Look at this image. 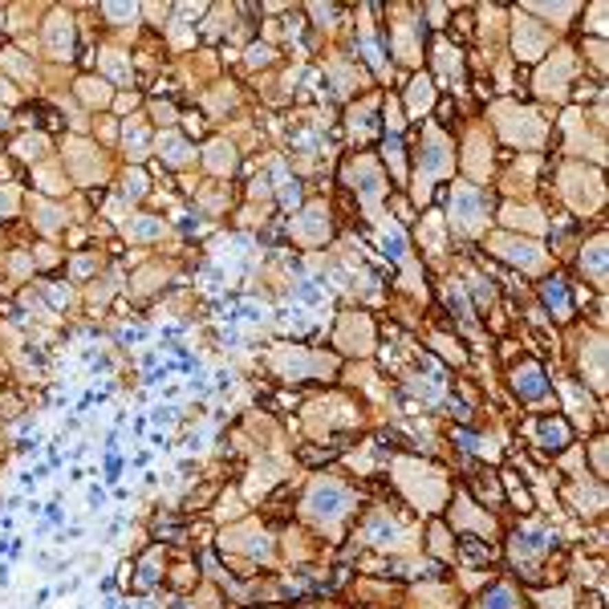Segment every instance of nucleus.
<instances>
[{"instance_id":"nucleus-3","label":"nucleus","mask_w":609,"mask_h":609,"mask_svg":"<svg viewBox=\"0 0 609 609\" xmlns=\"http://www.w3.org/2000/svg\"><path fill=\"white\" fill-rule=\"evenodd\" d=\"M504 256L524 264V268H536V264H540V252H536L532 244H504Z\"/></svg>"},{"instance_id":"nucleus-7","label":"nucleus","mask_w":609,"mask_h":609,"mask_svg":"<svg viewBox=\"0 0 609 609\" xmlns=\"http://www.w3.org/2000/svg\"><path fill=\"white\" fill-rule=\"evenodd\" d=\"M540 439H544V443H565V427H561V423H544V427H540Z\"/></svg>"},{"instance_id":"nucleus-4","label":"nucleus","mask_w":609,"mask_h":609,"mask_svg":"<svg viewBox=\"0 0 609 609\" xmlns=\"http://www.w3.org/2000/svg\"><path fill=\"white\" fill-rule=\"evenodd\" d=\"M516 390H524L528 398H540V394H544V386H540V374H536V370H524V374H516Z\"/></svg>"},{"instance_id":"nucleus-5","label":"nucleus","mask_w":609,"mask_h":609,"mask_svg":"<svg viewBox=\"0 0 609 609\" xmlns=\"http://www.w3.org/2000/svg\"><path fill=\"white\" fill-rule=\"evenodd\" d=\"M53 53H69V21H53Z\"/></svg>"},{"instance_id":"nucleus-6","label":"nucleus","mask_w":609,"mask_h":609,"mask_svg":"<svg viewBox=\"0 0 609 609\" xmlns=\"http://www.w3.org/2000/svg\"><path fill=\"white\" fill-rule=\"evenodd\" d=\"M410 102H414V114L427 110V106H431V86H427V82H414V98H410Z\"/></svg>"},{"instance_id":"nucleus-1","label":"nucleus","mask_w":609,"mask_h":609,"mask_svg":"<svg viewBox=\"0 0 609 609\" xmlns=\"http://www.w3.org/2000/svg\"><path fill=\"white\" fill-rule=\"evenodd\" d=\"M346 508H349V496L342 491V487H333V483H321V487L309 496V512L321 516V520H325V516L333 520V516H342Z\"/></svg>"},{"instance_id":"nucleus-2","label":"nucleus","mask_w":609,"mask_h":609,"mask_svg":"<svg viewBox=\"0 0 609 609\" xmlns=\"http://www.w3.org/2000/svg\"><path fill=\"white\" fill-rule=\"evenodd\" d=\"M483 216V199H479L472 187H463V191H455V219H459V228L463 232H472Z\"/></svg>"},{"instance_id":"nucleus-8","label":"nucleus","mask_w":609,"mask_h":609,"mask_svg":"<svg viewBox=\"0 0 609 609\" xmlns=\"http://www.w3.org/2000/svg\"><path fill=\"white\" fill-rule=\"evenodd\" d=\"M163 146H167V159H171V163H183V159H187V151H183V142H175L171 134L163 138Z\"/></svg>"},{"instance_id":"nucleus-9","label":"nucleus","mask_w":609,"mask_h":609,"mask_svg":"<svg viewBox=\"0 0 609 609\" xmlns=\"http://www.w3.org/2000/svg\"><path fill=\"white\" fill-rule=\"evenodd\" d=\"M508 606H512V593H508V589H496V593L487 597V609H508Z\"/></svg>"},{"instance_id":"nucleus-10","label":"nucleus","mask_w":609,"mask_h":609,"mask_svg":"<svg viewBox=\"0 0 609 609\" xmlns=\"http://www.w3.org/2000/svg\"><path fill=\"white\" fill-rule=\"evenodd\" d=\"M544 297H549V301L557 304V309H565V293H561V280H553V285L544 289Z\"/></svg>"}]
</instances>
